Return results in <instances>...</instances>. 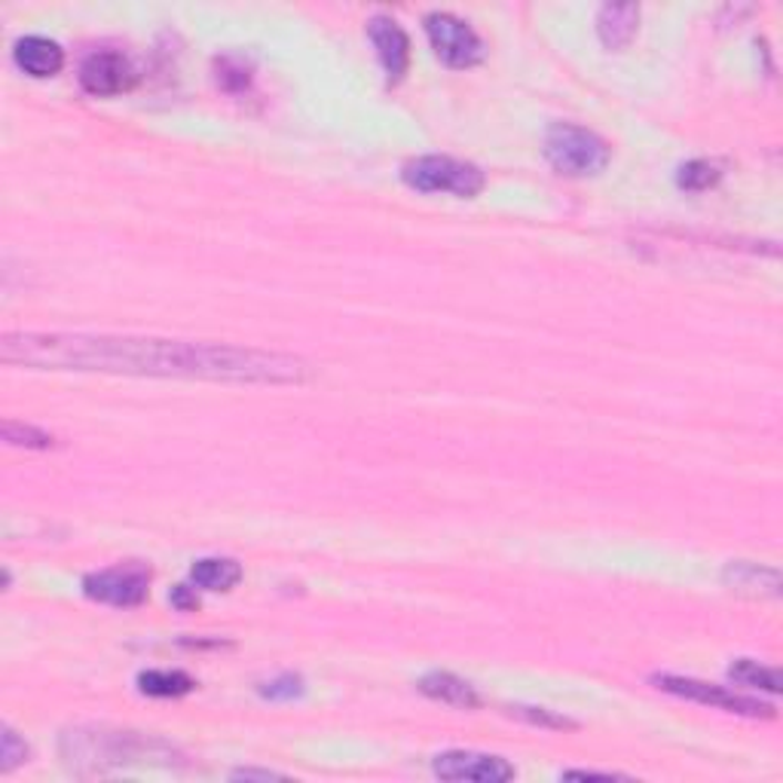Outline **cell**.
<instances>
[{"instance_id":"cell-1","label":"cell","mask_w":783,"mask_h":783,"mask_svg":"<svg viewBox=\"0 0 783 783\" xmlns=\"http://www.w3.org/2000/svg\"><path fill=\"white\" fill-rule=\"evenodd\" d=\"M3 365L38 370H99L135 377H184L254 386H297L309 365L297 355L266 353L227 343L111 337V334H3Z\"/></svg>"},{"instance_id":"cell-2","label":"cell","mask_w":783,"mask_h":783,"mask_svg":"<svg viewBox=\"0 0 783 783\" xmlns=\"http://www.w3.org/2000/svg\"><path fill=\"white\" fill-rule=\"evenodd\" d=\"M169 746L156 738H144L139 732H108V729H77L64 732L62 756L74 762H92V765H123L135 759H163Z\"/></svg>"},{"instance_id":"cell-3","label":"cell","mask_w":783,"mask_h":783,"mask_svg":"<svg viewBox=\"0 0 783 783\" xmlns=\"http://www.w3.org/2000/svg\"><path fill=\"white\" fill-rule=\"evenodd\" d=\"M545 156L560 175H597L609 163V144L591 129L555 123L545 135Z\"/></svg>"},{"instance_id":"cell-4","label":"cell","mask_w":783,"mask_h":783,"mask_svg":"<svg viewBox=\"0 0 783 783\" xmlns=\"http://www.w3.org/2000/svg\"><path fill=\"white\" fill-rule=\"evenodd\" d=\"M401 175L419 193H454L459 200H471L484 190V172L478 165L441 153L410 160Z\"/></svg>"},{"instance_id":"cell-5","label":"cell","mask_w":783,"mask_h":783,"mask_svg":"<svg viewBox=\"0 0 783 783\" xmlns=\"http://www.w3.org/2000/svg\"><path fill=\"white\" fill-rule=\"evenodd\" d=\"M655 685L661 692H670V695L685 698V701H695V704H708L713 710H725V713H734V716H750V720H759V716H774V708L771 704H762L756 698H746L732 692L729 685H713V682L695 680V677H655Z\"/></svg>"},{"instance_id":"cell-6","label":"cell","mask_w":783,"mask_h":783,"mask_svg":"<svg viewBox=\"0 0 783 783\" xmlns=\"http://www.w3.org/2000/svg\"><path fill=\"white\" fill-rule=\"evenodd\" d=\"M83 591L89 600H99L108 607H139L151 591V569L132 560V563L102 569V572H89L83 579Z\"/></svg>"},{"instance_id":"cell-7","label":"cell","mask_w":783,"mask_h":783,"mask_svg":"<svg viewBox=\"0 0 783 783\" xmlns=\"http://www.w3.org/2000/svg\"><path fill=\"white\" fill-rule=\"evenodd\" d=\"M426 34L435 55L450 68H471L484 59V40L478 31L462 22L454 13H429L426 16Z\"/></svg>"},{"instance_id":"cell-8","label":"cell","mask_w":783,"mask_h":783,"mask_svg":"<svg viewBox=\"0 0 783 783\" xmlns=\"http://www.w3.org/2000/svg\"><path fill=\"white\" fill-rule=\"evenodd\" d=\"M431 771L441 781L454 783H506L511 777H518L515 765L502 756H490V753H475V750H450L441 753L431 762Z\"/></svg>"},{"instance_id":"cell-9","label":"cell","mask_w":783,"mask_h":783,"mask_svg":"<svg viewBox=\"0 0 783 783\" xmlns=\"http://www.w3.org/2000/svg\"><path fill=\"white\" fill-rule=\"evenodd\" d=\"M132 80H135V74H132V64H129L123 52H92L80 64V87L87 89L89 95H99V99L126 92L132 87Z\"/></svg>"},{"instance_id":"cell-10","label":"cell","mask_w":783,"mask_h":783,"mask_svg":"<svg viewBox=\"0 0 783 783\" xmlns=\"http://www.w3.org/2000/svg\"><path fill=\"white\" fill-rule=\"evenodd\" d=\"M367 38L374 43L386 74L392 80L405 77L407 64H410V40H407L405 28L398 26L395 19H389V16H374L367 22Z\"/></svg>"},{"instance_id":"cell-11","label":"cell","mask_w":783,"mask_h":783,"mask_svg":"<svg viewBox=\"0 0 783 783\" xmlns=\"http://www.w3.org/2000/svg\"><path fill=\"white\" fill-rule=\"evenodd\" d=\"M16 64L31 77H52L62 71L64 52L55 40L43 38V34H28V38L16 40L13 50Z\"/></svg>"},{"instance_id":"cell-12","label":"cell","mask_w":783,"mask_h":783,"mask_svg":"<svg viewBox=\"0 0 783 783\" xmlns=\"http://www.w3.org/2000/svg\"><path fill=\"white\" fill-rule=\"evenodd\" d=\"M637 22H640V7L637 3H607L597 13V34L609 50H621L637 34Z\"/></svg>"},{"instance_id":"cell-13","label":"cell","mask_w":783,"mask_h":783,"mask_svg":"<svg viewBox=\"0 0 783 783\" xmlns=\"http://www.w3.org/2000/svg\"><path fill=\"white\" fill-rule=\"evenodd\" d=\"M419 692L435 698V701H441V704H450V708L471 710L480 704V698L471 682L459 680L454 673H444V670L426 673V677L419 680Z\"/></svg>"},{"instance_id":"cell-14","label":"cell","mask_w":783,"mask_h":783,"mask_svg":"<svg viewBox=\"0 0 783 783\" xmlns=\"http://www.w3.org/2000/svg\"><path fill=\"white\" fill-rule=\"evenodd\" d=\"M725 584H732V591H744L753 597H777L781 594V576L777 569L759 567V563H729L725 569Z\"/></svg>"},{"instance_id":"cell-15","label":"cell","mask_w":783,"mask_h":783,"mask_svg":"<svg viewBox=\"0 0 783 783\" xmlns=\"http://www.w3.org/2000/svg\"><path fill=\"white\" fill-rule=\"evenodd\" d=\"M193 584H200L203 591H230L242 579V567L230 557H203L190 569Z\"/></svg>"},{"instance_id":"cell-16","label":"cell","mask_w":783,"mask_h":783,"mask_svg":"<svg viewBox=\"0 0 783 783\" xmlns=\"http://www.w3.org/2000/svg\"><path fill=\"white\" fill-rule=\"evenodd\" d=\"M139 689L151 698H181L193 692L196 682L184 670H144L139 673Z\"/></svg>"},{"instance_id":"cell-17","label":"cell","mask_w":783,"mask_h":783,"mask_svg":"<svg viewBox=\"0 0 783 783\" xmlns=\"http://www.w3.org/2000/svg\"><path fill=\"white\" fill-rule=\"evenodd\" d=\"M729 680L741 682L746 689H759V692H769V695H777L781 692V673L774 668H765L759 664L753 658H741L734 661L729 668Z\"/></svg>"},{"instance_id":"cell-18","label":"cell","mask_w":783,"mask_h":783,"mask_svg":"<svg viewBox=\"0 0 783 783\" xmlns=\"http://www.w3.org/2000/svg\"><path fill=\"white\" fill-rule=\"evenodd\" d=\"M722 177L720 165L710 163V160H692V163H685L680 169V175H677V184H680L682 190H692V193H701V190L713 187L716 181Z\"/></svg>"},{"instance_id":"cell-19","label":"cell","mask_w":783,"mask_h":783,"mask_svg":"<svg viewBox=\"0 0 783 783\" xmlns=\"http://www.w3.org/2000/svg\"><path fill=\"white\" fill-rule=\"evenodd\" d=\"M3 441L13 444V447H31V450H47V447H52L55 444V438L52 435H47V431L34 429V426H26V423H3Z\"/></svg>"},{"instance_id":"cell-20","label":"cell","mask_w":783,"mask_h":783,"mask_svg":"<svg viewBox=\"0 0 783 783\" xmlns=\"http://www.w3.org/2000/svg\"><path fill=\"white\" fill-rule=\"evenodd\" d=\"M215 68L217 83L227 89V92H242V89H248V83H252V68L242 62L240 55H224V59H217Z\"/></svg>"},{"instance_id":"cell-21","label":"cell","mask_w":783,"mask_h":783,"mask_svg":"<svg viewBox=\"0 0 783 783\" xmlns=\"http://www.w3.org/2000/svg\"><path fill=\"white\" fill-rule=\"evenodd\" d=\"M26 759H28L26 741H22L10 725H3V734H0V771H3V774H10V771H13L16 765H22Z\"/></svg>"},{"instance_id":"cell-22","label":"cell","mask_w":783,"mask_h":783,"mask_svg":"<svg viewBox=\"0 0 783 783\" xmlns=\"http://www.w3.org/2000/svg\"><path fill=\"white\" fill-rule=\"evenodd\" d=\"M511 713H518L520 720L532 722V725H548V729H576V722L567 716H555L551 710L545 708H511Z\"/></svg>"},{"instance_id":"cell-23","label":"cell","mask_w":783,"mask_h":783,"mask_svg":"<svg viewBox=\"0 0 783 783\" xmlns=\"http://www.w3.org/2000/svg\"><path fill=\"white\" fill-rule=\"evenodd\" d=\"M261 692L266 698H273V701H278V698H297L304 692V680L294 677V673H285V677H276L273 682H266Z\"/></svg>"},{"instance_id":"cell-24","label":"cell","mask_w":783,"mask_h":783,"mask_svg":"<svg viewBox=\"0 0 783 783\" xmlns=\"http://www.w3.org/2000/svg\"><path fill=\"white\" fill-rule=\"evenodd\" d=\"M563 777H569V781H621L624 774H616V771H579V769H572V771H563Z\"/></svg>"},{"instance_id":"cell-25","label":"cell","mask_w":783,"mask_h":783,"mask_svg":"<svg viewBox=\"0 0 783 783\" xmlns=\"http://www.w3.org/2000/svg\"><path fill=\"white\" fill-rule=\"evenodd\" d=\"M273 777H282V774H276V771H254V769L233 771V781H273Z\"/></svg>"},{"instance_id":"cell-26","label":"cell","mask_w":783,"mask_h":783,"mask_svg":"<svg viewBox=\"0 0 783 783\" xmlns=\"http://www.w3.org/2000/svg\"><path fill=\"white\" fill-rule=\"evenodd\" d=\"M172 603H175V607H181V609H193V607H196V597L190 594L184 584H177L175 591H172Z\"/></svg>"}]
</instances>
